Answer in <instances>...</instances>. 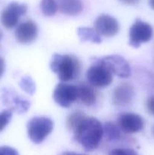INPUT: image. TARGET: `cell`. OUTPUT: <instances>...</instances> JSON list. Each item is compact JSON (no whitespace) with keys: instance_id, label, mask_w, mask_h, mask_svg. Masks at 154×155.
Listing matches in <instances>:
<instances>
[{"instance_id":"1","label":"cell","mask_w":154,"mask_h":155,"mask_svg":"<svg viewBox=\"0 0 154 155\" xmlns=\"http://www.w3.org/2000/svg\"><path fill=\"white\" fill-rule=\"evenodd\" d=\"M74 139L86 151H92L99 146L103 136V125L97 118L86 116L73 130Z\"/></svg>"},{"instance_id":"2","label":"cell","mask_w":154,"mask_h":155,"mask_svg":"<svg viewBox=\"0 0 154 155\" xmlns=\"http://www.w3.org/2000/svg\"><path fill=\"white\" fill-rule=\"evenodd\" d=\"M50 68L63 83L77 79L82 71L79 60L72 54H54L50 63Z\"/></svg>"},{"instance_id":"3","label":"cell","mask_w":154,"mask_h":155,"mask_svg":"<svg viewBox=\"0 0 154 155\" xmlns=\"http://www.w3.org/2000/svg\"><path fill=\"white\" fill-rule=\"evenodd\" d=\"M54 123L45 117H36L27 124V133L30 140L35 144H40L51 134Z\"/></svg>"},{"instance_id":"4","label":"cell","mask_w":154,"mask_h":155,"mask_svg":"<svg viewBox=\"0 0 154 155\" xmlns=\"http://www.w3.org/2000/svg\"><path fill=\"white\" fill-rule=\"evenodd\" d=\"M94 61L103 64L113 74V75L114 74L120 78H128L131 74L129 64L120 55L113 54L104 56L100 58H95Z\"/></svg>"},{"instance_id":"5","label":"cell","mask_w":154,"mask_h":155,"mask_svg":"<svg viewBox=\"0 0 154 155\" xmlns=\"http://www.w3.org/2000/svg\"><path fill=\"white\" fill-rule=\"evenodd\" d=\"M152 26L140 19H137L129 30V45L138 48L142 43L149 42L152 37Z\"/></svg>"},{"instance_id":"6","label":"cell","mask_w":154,"mask_h":155,"mask_svg":"<svg viewBox=\"0 0 154 155\" xmlns=\"http://www.w3.org/2000/svg\"><path fill=\"white\" fill-rule=\"evenodd\" d=\"M86 77L89 84L98 88L110 86L113 80V74L105 66L96 61L88 68Z\"/></svg>"},{"instance_id":"7","label":"cell","mask_w":154,"mask_h":155,"mask_svg":"<svg viewBox=\"0 0 154 155\" xmlns=\"http://www.w3.org/2000/svg\"><path fill=\"white\" fill-rule=\"evenodd\" d=\"M27 9L28 7L24 3H10L3 9L0 15L2 24L7 29L14 28L18 24L21 17L27 14Z\"/></svg>"},{"instance_id":"8","label":"cell","mask_w":154,"mask_h":155,"mask_svg":"<svg viewBox=\"0 0 154 155\" xmlns=\"http://www.w3.org/2000/svg\"><path fill=\"white\" fill-rule=\"evenodd\" d=\"M54 101L60 107L67 108L72 103L78 100V88L77 86L60 83L56 86L53 93Z\"/></svg>"},{"instance_id":"9","label":"cell","mask_w":154,"mask_h":155,"mask_svg":"<svg viewBox=\"0 0 154 155\" xmlns=\"http://www.w3.org/2000/svg\"><path fill=\"white\" fill-rule=\"evenodd\" d=\"M118 127L127 134H134L141 131L144 127V120L139 114L131 112L119 114L117 117Z\"/></svg>"},{"instance_id":"10","label":"cell","mask_w":154,"mask_h":155,"mask_svg":"<svg viewBox=\"0 0 154 155\" xmlns=\"http://www.w3.org/2000/svg\"><path fill=\"white\" fill-rule=\"evenodd\" d=\"M1 99L3 104L8 107L11 111L23 114L29 110L30 102L21 98L13 89L4 88L1 91Z\"/></svg>"},{"instance_id":"11","label":"cell","mask_w":154,"mask_h":155,"mask_svg":"<svg viewBox=\"0 0 154 155\" xmlns=\"http://www.w3.org/2000/svg\"><path fill=\"white\" fill-rule=\"evenodd\" d=\"M94 29L100 36H116L119 30V24L117 20L108 15H101L94 22Z\"/></svg>"},{"instance_id":"12","label":"cell","mask_w":154,"mask_h":155,"mask_svg":"<svg viewBox=\"0 0 154 155\" xmlns=\"http://www.w3.org/2000/svg\"><path fill=\"white\" fill-rule=\"evenodd\" d=\"M37 36V24L32 20H27L20 24L15 30V38L21 44L32 43Z\"/></svg>"},{"instance_id":"13","label":"cell","mask_w":154,"mask_h":155,"mask_svg":"<svg viewBox=\"0 0 154 155\" xmlns=\"http://www.w3.org/2000/svg\"><path fill=\"white\" fill-rule=\"evenodd\" d=\"M134 97L133 86L129 83H122L113 91V104L116 107H126L132 102Z\"/></svg>"},{"instance_id":"14","label":"cell","mask_w":154,"mask_h":155,"mask_svg":"<svg viewBox=\"0 0 154 155\" xmlns=\"http://www.w3.org/2000/svg\"><path fill=\"white\" fill-rule=\"evenodd\" d=\"M78 99L88 107L93 106L96 103L98 93L95 87L89 83H81L77 86Z\"/></svg>"},{"instance_id":"15","label":"cell","mask_w":154,"mask_h":155,"mask_svg":"<svg viewBox=\"0 0 154 155\" xmlns=\"http://www.w3.org/2000/svg\"><path fill=\"white\" fill-rule=\"evenodd\" d=\"M58 10L64 15L75 16L82 11V3L80 0H57Z\"/></svg>"},{"instance_id":"16","label":"cell","mask_w":154,"mask_h":155,"mask_svg":"<svg viewBox=\"0 0 154 155\" xmlns=\"http://www.w3.org/2000/svg\"><path fill=\"white\" fill-rule=\"evenodd\" d=\"M77 34L82 42L90 41L93 43L99 44L102 42L101 36L97 33L94 28L90 27H79L77 30Z\"/></svg>"},{"instance_id":"17","label":"cell","mask_w":154,"mask_h":155,"mask_svg":"<svg viewBox=\"0 0 154 155\" xmlns=\"http://www.w3.org/2000/svg\"><path fill=\"white\" fill-rule=\"evenodd\" d=\"M104 135L109 141H116L120 139L121 130L118 125H116L113 122H106L104 124Z\"/></svg>"},{"instance_id":"18","label":"cell","mask_w":154,"mask_h":155,"mask_svg":"<svg viewBox=\"0 0 154 155\" xmlns=\"http://www.w3.org/2000/svg\"><path fill=\"white\" fill-rule=\"evenodd\" d=\"M87 115L81 110H75L69 114L66 118V125L68 130L71 132H73L76 126L84 119Z\"/></svg>"},{"instance_id":"19","label":"cell","mask_w":154,"mask_h":155,"mask_svg":"<svg viewBox=\"0 0 154 155\" xmlns=\"http://www.w3.org/2000/svg\"><path fill=\"white\" fill-rule=\"evenodd\" d=\"M40 8L42 14L46 17L53 16L58 10L57 3L55 0H42Z\"/></svg>"},{"instance_id":"20","label":"cell","mask_w":154,"mask_h":155,"mask_svg":"<svg viewBox=\"0 0 154 155\" xmlns=\"http://www.w3.org/2000/svg\"><path fill=\"white\" fill-rule=\"evenodd\" d=\"M20 86L21 89H24L27 93L30 95H33L36 91V85L31 77L28 76L22 77V79L20 81Z\"/></svg>"},{"instance_id":"21","label":"cell","mask_w":154,"mask_h":155,"mask_svg":"<svg viewBox=\"0 0 154 155\" xmlns=\"http://www.w3.org/2000/svg\"><path fill=\"white\" fill-rule=\"evenodd\" d=\"M12 113H13V111H11L9 109L0 112V133L10 123L12 117Z\"/></svg>"},{"instance_id":"22","label":"cell","mask_w":154,"mask_h":155,"mask_svg":"<svg viewBox=\"0 0 154 155\" xmlns=\"http://www.w3.org/2000/svg\"><path fill=\"white\" fill-rule=\"evenodd\" d=\"M109 155H139L134 150L128 148H116L109 153Z\"/></svg>"},{"instance_id":"23","label":"cell","mask_w":154,"mask_h":155,"mask_svg":"<svg viewBox=\"0 0 154 155\" xmlns=\"http://www.w3.org/2000/svg\"><path fill=\"white\" fill-rule=\"evenodd\" d=\"M0 155H19L18 151L9 146L0 147Z\"/></svg>"},{"instance_id":"24","label":"cell","mask_w":154,"mask_h":155,"mask_svg":"<svg viewBox=\"0 0 154 155\" xmlns=\"http://www.w3.org/2000/svg\"><path fill=\"white\" fill-rule=\"evenodd\" d=\"M146 107L148 112L154 116V95L148 98L146 103Z\"/></svg>"},{"instance_id":"25","label":"cell","mask_w":154,"mask_h":155,"mask_svg":"<svg viewBox=\"0 0 154 155\" xmlns=\"http://www.w3.org/2000/svg\"><path fill=\"white\" fill-rule=\"evenodd\" d=\"M5 68V64L4 59L0 57V78H1L2 76L4 74Z\"/></svg>"},{"instance_id":"26","label":"cell","mask_w":154,"mask_h":155,"mask_svg":"<svg viewBox=\"0 0 154 155\" xmlns=\"http://www.w3.org/2000/svg\"><path fill=\"white\" fill-rule=\"evenodd\" d=\"M120 1L127 5H134L138 2L140 0H120Z\"/></svg>"},{"instance_id":"27","label":"cell","mask_w":154,"mask_h":155,"mask_svg":"<svg viewBox=\"0 0 154 155\" xmlns=\"http://www.w3.org/2000/svg\"><path fill=\"white\" fill-rule=\"evenodd\" d=\"M59 155H85V154H77L75 152H70V151H65V152L61 153Z\"/></svg>"},{"instance_id":"28","label":"cell","mask_w":154,"mask_h":155,"mask_svg":"<svg viewBox=\"0 0 154 155\" xmlns=\"http://www.w3.org/2000/svg\"><path fill=\"white\" fill-rule=\"evenodd\" d=\"M149 4L150 7L154 10V0H149Z\"/></svg>"},{"instance_id":"29","label":"cell","mask_w":154,"mask_h":155,"mask_svg":"<svg viewBox=\"0 0 154 155\" xmlns=\"http://www.w3.org/2000/svg\"><path fill=\"white\" fill-rule=\"evenodd\" d=\"M2 36H3L2 31V30H1V29H0V40H1V39H2Z\"/></svg>"},{"instance_id":"30","label":"cell","mask_w":154,"mask_h":155,"mask_svg":"<svg viewBox=\"0 0 154 155\" xmlns=\"http://www.w3.org/2000/svg\"><path fill=\"white\" fill-rule=\"evenodd\" d=\"M152 134H153L154 136V127H153V130H152Z\"/></svg>"}]
</instances>
